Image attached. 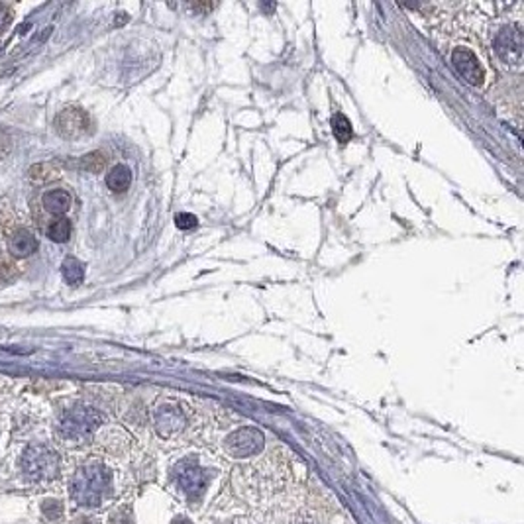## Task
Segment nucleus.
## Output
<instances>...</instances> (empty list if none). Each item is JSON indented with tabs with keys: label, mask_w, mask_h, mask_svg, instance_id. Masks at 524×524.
I'll return each mask as SVG.
<instances>
[{
	"label": "nucleus",
	"mask_w": 524,
	"mask_h": 524,
	"mask_svg": "<svg viewBox=\"0 0 524 524\" xmlns=\"http://www.w3.org/2000/svg\"><path fill=\"white\" fill-rule=\"evenodd\" d=\"M448 59H450L454 71L475 89H483L491 79L489 61L485 58L483 50L475 46L474 41H451L448 46Z\"/></svg>",
	"instance_id": "obj_1"
},
{
	"label": "nucleus",
	"mask_w": 524,
	"mask_h": 524,
	"mask_svg": "<svg viewBox=\"0 0 524 524\" xmlns=\"http://www.w3.org/2000/svg\"><path fill=\"white\" fill-rule=\"evenodd\" d=\"M112 489V474L107 466L99 461H90L77 469L71 481V495L82 507H100Z\"/></svg>",
	"instance_id": "obj_2"
},
{
	"label": "nucleus",
	"mask_w": 524,
	"mask_h": 524,
	"mask_svg": "<svg viewBox=\"0 0 524 524\" xmlns=\"http://www.w3.org/2000/svg\"><path fill=\"white\" fill-rule=\"evenodd\" d=\"M171 479L175 489L188 501H198L205 495L206 487L210 485L213 475L206 469L198 458L191 456V458L181 459L179 464L173 466Z\"/></svg>",
	"instance_id": "obj_3"
},
{
	"label": "nucleus",
	"mask_w": 524,
	"mask_h": 524,
	"mask_svg": "<svg viewBox=\"0 0 524 524\" xmlns=\"http://www.w3.org/2000/svg\"><path fill=\"white\" fill-rule=\"evenodd\" d=\"M151 420L157 436L165 440L183 434L191 422L185 405L177 399H161L151 410Z\"/></svg>",
	"instance_id": "obj_4"
},
{
	"label": "nucleus",
	"mask_w": 524,
	"mask_h": 524,
	"mask_svg": "<svg viewBox=\"0 0 524 524\" xmlns=\"http://www.w3.org/2000/svg\"><path fill=\"white\" fill-rule=\"evenodd\" d=\"M100 424H102V415L99 410L90 407H75L63 415L59 422V432L69 442H85L97 432Z\"/></svg>",
	"instance_id": "obj_5"
},
{
	"label": "nucleus",
	"mask_w": 524,
	"mask_h": 524,
	"mask_svg": "<svg viewBox=\"0 0 524 524\" xmlns=\"http://www.w3.org/2000/svg\"><path fill=\"white\" fill-rule=\"evenodd\" d=\"M22 469L32 481H48L59 471V458L46 446H30L22 456Z\"/></svg>",
	"instance_id": "obj_6"
},
{
	"label": "nucleus",
	"mask_w": 524,
	"mask_h": 524,
	"mask_svg": "<svg viewBox=\"0 0 524 524\" xmlns=\"http://www.w3.org/2000/svg\"><path fill=\"white\" fill-rule=\"evenodd\" d=\"M493 50L497 58L510 69H520L523 67V32L518 26H503L495 40H493Z\"/></svg>",
	"instance_id": "obj_7"
},
{
	"label": "nucleus",
	"mask_w": 524,
	"mask_h": 524,
	"mask_svg": "<svg viewBox=\"0 0 524 524\" xmlns=\"http://www.w3.org/2000/svg\"><path fill=\"white\" fill-rule=\"evenodd\" d=\"M263 434L257 428L246 426V428H237L232 434L226 436L224 440V451L230 458L234 459H246L255 456L257 451L263 448Z\"/></svg>",
	"instance_id": "obj_8"
},
{
	"label": "nucleus",
	"mask_w": 524,
	"mask_h": 524,
	"mask_svg": "<svg viewBox=\"0 0 524 524\" xmlns=\"http://www.w3.org/2000/svg\"><path fill=\"white\" fill-rule=\"evenodd\" d=\"M55 128L65 138H79L89 130V116L81 108H65L55 118Z\"/></svg>",
	"instance_id": "obj_9"
},
{
	"label": "nucleus",
	"mask_w": 524,
	"mask_h": 524,
	"mask_svg": "<svg viewBox=\"0 0 524 524\" xmlns=\"http://www.w3.org/2000/svg\"><path fill=\"white\" fill-rule=\"evenodd\" d=\"M36 247H38V240L28 230H16L9 240L10 254L16 255V257H26V255L33 254Z\"/></svg>",
	"instance_id": "obj_10"
},
{
	"label": "nucleus",
	"mask_w": 524,
	"mask_h": 524,
	"mask_svg": "<svg viewBox=\"0 0 524 524\" xmlns=\"http://www.w3.org/2000/svg\"><path fill=\"white\" fill-rule=\"evenodd\" d=\"M107 185L112 193H124L132 185V171L126 165H114L107 175Z\"/></svg>",
	"instance_id": "obj_11"
},
{
	"label": "nucleus",
	"mask_w": 524,
	"mask_h": 524,
	"mask_svg": "<svg viewBox=\"0 0 524 524\" xmlns=\"http://www.w3.org/2000/svg\"><path fill=\"white\" fill-rule=\"evenodd\" d=\"M43 206L51 214H65L71 206V195L67 191H50L43 197Z\"/></svg>",
	"instance_id": "obj_12"
},
{
	"label": "nucleus",
	"mask_w": 524,
	"mask_h": 524,
	"mask_svg": "<svg viewBox=\"0 0 524 524\" xmlns=\"http://www.w3.org/2000/svg\"><path fill=\"white\" fill-rule=\"evenodd\" d=\"M61 273H63V279H65L69 285H81L82 279H85V267L79 260L75 257H67L63 262V267H61Z\"/></svg>",
	"instance_id": "obj_13"
},
{
	"label": "nucleus",
	"mask_w": 524,
	"mask_h": 524,
	"mask_svg": "<svg viewBox=\"0 0 524 524\" xmlns=\"http://www.w3.org/2000/svg\"><path fill=\"white\" fill-rule=\"evenodd\" d=\"M332 130H334V136L338 138V141H342V144L352 139V124H350V120L342 112H336V114L332 116Z\"/></svg>",
	"instance_id": "obj_14"
},
{
	"label": "nucleus",
	"mask_w": 524,
	"mask_h": 524,
	"mask_svg": "<svg viewBox=\"0 0 524 524\" xmlns=\"http://www.w3.org/2000/svg\"><path fill=\"white\" fill-rule=\"evenodd\" d=\"M48 236L53 242H58V244L67 242L69 236H71V222L67 220V218H58V220L51 224L50 230H48Z\"/></svg>",
	"instance_id": "obj_15"
},
{
	"label": "nucleus",
	"mask_w": 524,
	"mask_h": 524,
	"mask_svg": "<svg viewBox=\"0 0 524 524\" xmlns=\"http://www.w3.org/2000/svg\"><path fill=\"white\" fill-rule=\"evenodd\" d=\"M105 165H107V157L102 156L100 151H95V154L82 157V167L92 173H99L100 169H105Z\"/></svg>",
	"instance_id": "obj_16"
},
{
	"label": "nucleus",
	"mask_w": 524,
	"mask_h": 524,
	"mask_svg": "<svg viewBox=\"0 0 524 524\" xmlns=\"http://www.w3.org/2000/svg\"><path fill=\"white\" fill-rule=\"evenodd\" d=\"M175 226L179 230H191L197 226V216L191 213H179L175 216Z\"/></svg>",
	"instance_id": "obj_17"
},
{
	"label": "nucleus",
	"mask_w": 524,
	"mask_h": 524,
	"mask_svg": "<svg viewBox=\"0 0 524 524\" xmlns=\"http://www.w3.org/2000/svg\"><path fill=\"white\" fill-rule=\"evenodd\" d=\"M10 22V10L0 4V30H4Z\"/></svg>",
	"instance_id": "obj_18"
},
{
	"label": "nucleus",
	"mask_w": 524,
	"mask_h": 524,
	"mask_svg": "<svg viewBox=\"0 0 524 524\" xmlns=\"http://www.w3.org/2000/svg\"><path fill=\"white\" fill-rule=\"evenodd\" d=\"M173 524H193L188 518H185V516H179V518H175L173 520Z\"/></svg>",
	"instance_id": "obj_19"
},
{
	"label": "nucleus",
	"mask_w": 524,
	"mask_h": 524,
	"mask_svg": "<svg viewBox=\"0 0 524 524\" xmlns=\"http://www.w3.org/2000/svg\"><path fill=\"white\" fill-rule=\"evenodd\" d=\"M75 524H97V520H92V518H81V520H75Z\"/></svg>",
	"instance_id": "obj_20"
}]
</instances>
